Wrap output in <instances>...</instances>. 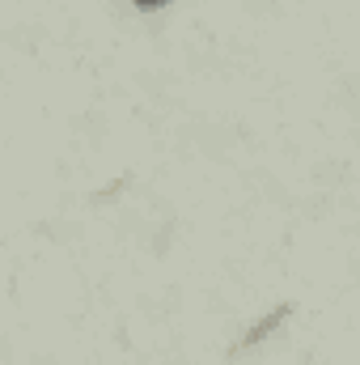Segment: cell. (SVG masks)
I'll return each instance as SVG.
<instances>
[{
    "label": "cell",
    "mask_w": 360,
    "mask_h": 365,
    "mask_svg": "<svg viewBox=\"0 0 360 365\" xmlns=\"http://www.w3.org/2000/svg\"><path fill=\"white\" fill-rule=\"evenodd\" d=\"M136 9H162V4H170V0H132Z\"/></svg>",
    "instance_id": "7a4b0ae2"
},
{
    "label": "cell",
    "mask_w": 360,
    "mask_h": 365,
    "mask_svg": "<svg viewBox=\"0 0 360 365\" xmlns=\"http://www.w3.org/2000/svg\"><path fill=\"white\" fill-rule=\"evenodd\" d=\"M284 319H288V306H280V310H275V314H268L263 323H255V327L246 331V340H242V349H250V344H259V340H263L268 331H275V327H280Z\"/></svg>",
    "instance_id": "6da1fadb"
}]
</instances>
